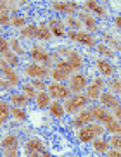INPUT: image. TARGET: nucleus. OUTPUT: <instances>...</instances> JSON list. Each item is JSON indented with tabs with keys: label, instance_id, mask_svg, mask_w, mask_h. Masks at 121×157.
Segmentation results:
<instances>
[{
	"label": "nucleus",
	"instance_id": "nucleus-36",
	"mask_svg": "<svg viewBox=\"0 0 121 157\" xmlns=\"http://www.w3.org/2000/svg\"><path fill=\"white\" fill-rule=\"evenodd\" d=\"M0 52H4V54L9 52V43L5 42V38H2V36H0Z\"/></svg>",
	"mask_w": 121,
	"mask_h": 157
},
{
	"label": "nucleus",
	"instance_id": "nucleus-25",
	"mask_svg": "<svg viewBox=\"0 0 121 157\" xmlns=\"http://www.w3.org/2000/svg\"><path fill=\"white\" fill-rule=\"evenodd\" d=\"M56 67H57L59 71H62L64 74H68V76H69V74L73 73V66H71L69 62H68V60H60V62H57Z\"/></svg>",
	"mask_w": 121,
	"mask_h": 157
},
{
	"label": "nucleus",
	"instance_id": "nucleus-18",
	"mask_svg": "<svg viewBox=\"0 0 121 157\" xmlns=\"http://www.w3.org/2000/svg\"><path fill=\"white\" fill-rule=\"evenodd\" d=\"M37 38H40V40H49V38L52 36L50 29L47 28V24H38L37 26V35H35Z\"/></svg>",
	"mask_w": 121,
	"mask_h": 157
},
{
	"label": "nucleus",
	"instance_id": "nucleus-45",
	"mask_svg": "<svg viewBox=\"0 0 121 157\" xmlns=\"http://www.w3.org/2000/svg\"><path fill=\"white\" fill-rule=\"evenodd\" d=\"M0 12H7V4L5 2H0Z\"/></svg>",
	"mask_w": 121,
	"mask_h": 157
},
{
	"label": "nucleus",
	"instance_id": "nucleus-35",
	"mask_svg": "<svg viewBox=\"0 0 121 157\" xmlns=\"http://www.w3.org/2000/svg\"><path fill=\"white\" fill-rule=\"evenodd\" d=\"M9 45L12 47V50H14L16 54H23V48H21V45H19V42L16 40V38H12V40H10Z\"/></svg>",
	"mask_w": 121,
	"mask_h": 157
},
{
	"label": "nucleus",
	"instance_id": "nucleus-40",
	"mask_svg": "<svg viewBox=\"0 0 121 157\" xmlns=\"http://www.w3.org/2000/svg\"><path fill=\"white\" fill-rule=\"evenodd\" d=\"M4 157H18V148H14V150H4Z\"/></svg>",
	"mask_w": 121,
	"mask_h": 157
},
{
	"label": "nucleus",
	"instance_id": "nucleus-6",
	"mask_svg": "<svg viewBox=\"0 0 121 157\" xmlns=\"http://www.w3.org/2000/svg\"><path fill=\"white\" fill-rule=\"evenodd\" d=\"M100 88H102V79L99 78L88 86V90H87V98H90V100H99L100 98Z\"/></svg>",
	"mask_w": 121,
	"mask_h": 157
},
{
	"label": "nucleus",
	"instance_id": "nucleus-48",
	"mask_svg": "<svg viewBox=\"0 0 121 157\" xmlns=\"http://www.w3.org/2000/svg\"><path fill=\"white\" fill-rule=\"evenodd\" d=\"M42 157H52V155H50V154H47V152H45V154H43Z\"/></svg>",
	"mask_w": 121,
	"mask_h": 157
},
{
	"label": "nucleus",
	"instance_id": "nucleus-11",
	"mask_svg": "<svg viewBox=\"0 0 121 157\" xmlns=\"http://www.w3.org/2000/svg\"><path fill=\"white\" fill-rule=\"evenodd\" d=\"M31 59L33 60H40V62H45V64L50 62V56L43 50L42 47H35V48H33L31 50Z\"/></svg>",
	"mask_w": 121,
	"mask_h": 157
},
{
	"label": "nucleus",
	"instance_id": "nucleus-17",
	"mask_svg": "<svg viewBox=\"0 0 121 157\" xmlns=\"http://www.w3.org/2000/svg\"><path fill=\"white\" fill-rule=\"evenodd\" d=\"M2 148L4 150H14V148H18V138L16 136H5L4 140H2Z\"/></svg>",
	"mask_w": 121,
	"mask_h": 157
},
{
	"label": "nucleus",
	"instance_id": "nucleus-43",
	"mask_svg": "<svg viewBox=\"0 0 121 157\" xmlns=\"http://www.w3.org/2000/svg\"><path fill=\"white\" fill-rule=\"evenodd\" d=\"M114 116H116V121L121 123V105H116L114 107Z\"/></svg>",
	"mask_w": 121,
	"mask_h": 157
},
{
	"label": "nucleus",
	"instance_id": "nucleus-2",
	"mask_svg": "<svg viewBox=\"0 0 121 157\" xmlns=\"http://www.w3.org/2000/svg\"><path fill=\"white\" fill-rule=\"evenodd\" d=\"M87 95H76V97L69 98V100L66 102V107L64 111H68L69 114H75V112H78L80 109H83L85 105H87Z\"/></svg>",
	"mask_w": 121,
	"mask_h": 157
},
{
	"label": "nucleus",
	"instance_id": "nucleus-46",
	"mask_svg": "<svg viewBox=\"0 0 121 157\" xmlns=\"http://www.w3.org/2000/svg\"><path fill=\"white\" fill-rule=\"evenodd\" d=\"M107 157H118V150H111V152H106Z\"/></svg>",
	"mask_w": 121,
	"mask_h": 157
},
{
	"label": "nucleus",
	"instance_id": "nucleus-27",
	"mask_svg": "<svg viewBox=\"0 0 121 157\" xmlns=\"http://www.w3.org/2000/svg\"><path fill=\"white\" fill-rule=\"evenodd\" d=\"M85 7H87V9H90V10H93L97 16H104V14H106L102 7H99L97 2H92V0H90V2H85Z\"/></svg>",
	"mask_w": 121,
	"mask_h": 157
},
{
	"label": "nucleus",
	"instance_id": "nucleus-5",
	"mask_svg": "<svg viewBox=\"0 0 121 157\" xmlns=\"http://www.w3.org/2000/svg\"><path fill=\"white\" fill-rule=\"evenodd\" d=\"M69 38L71 40H75V42L78 43H83V45H88V47H93L95 45V42H93V38L90 36L88 33H81V31H71L69 33Z\"/></svg>",
	"mask_w": 121,
	"mask_h": 157
},
{
	"label": "nucleus",
	"instance_id": "nucleus-30",
	"mask_svg": "<svg viewBox=\"0 0 121 157\" xmlns=\"http://www.w3.org/2000/svg\"><path fill=\"white\" fill-rule=\"evenodd\" d=\"M50 76H52V78H54V79H56L57 83H60L62 79H66V78H68V74H64V73H62V71H59V69H57V67H54V69H52Z\"/></svg>",
	"mask_w": 121,
	"mask_h": 157
},
{
	"label": "nucleus",
	"instance_id": "nucleus-9",
	"mask_svg": "<svg viewBox=\"0 0 121 157\" xmlns=\"http://www.w3.org/2000/svg\"><path fill=\"white\" fill-rule=\"evenodd\" d=\"M52 7L56 10H60V12H75L78 9V4L75 2H52Z\"/></svg>",
	"mask_w": 121,
	"mask_h": 157
},
{
	"label": "nucleus",
	"instance_id": "nucleus-8",
	"mask_svg": "<svg viewBox=\"0 0 121 157\" xmlns=\"http://www.w3.org/2000/svg\"><path fill=\"white\" fill-rule=\"evenodd\" d=\"M83 88H87V76L85 74H75L71 78V90L73 92H81Z\"/></svg>",
	"mask_w": 121,
	"mask_h": 157
},
{
	"label": "nucleus",
	"instance_id": "nucleus-49",
	"mask_svg": "<svg viewBox=\"0 0 121 157\" xmlns=\"http://www.w3.org/2000/svg\"><path fill=\"white\" fill-rule=\"evenodd\" d=\"M118 157H121V152H119V150H118Z\"/></svg>",
	"mask_w": 121,
	"mask_h": 157
},
{
	"label": "nucleus",
	"instance_id": "nucleus-47",
	"mask_svg": "<svg viewBox=\"0 0 121 157\" xmlns=\"http://www.w3.org/2000/svg\"><path fill=\"white\" fill-rule=\"evenodd\" d=\"M114 23H116L118 26L121 28V16H116V17H114Z\"/></svg>",
	"mask_w": 121,
	"mask_h": 157
},
{
	"label": "nucleus",
	"instance_id": "nucleus-23",
	"mask_svg": "<svg viewBox=\"0 0 121 157\" xmlns=\"http://www.w3.org/2000/svg\"><path fill=\"white\" fill-rule=\"evenodd\" d=\"M9 114H10L9 104L4 100H0V123H5V119L9 117Z\"/></svg>",
	"mask_w": 121,
	"mask_h": 157
},
{
	"label": "nucleus",
	"instance_id": "nucleus-42",
	"mask_svg": "<svg viewBox=\"0 0 121 157\" xmlns=\"http://www.w3.org/2000/svg\"><path fill=\"white\" fill-rule=\"evenodd\" d=\"M9 23V16L7 12H0V24H7Z\"/></svg>",
	"mask_w": 121,
	"mask_h": 157
},
{
	"label": "nucleus",
	"instance_id": "nucleus-31",
	"mask_svg": "<svg viewBox=\"0 0 121 157\" xmlns=\"http://www.w3.org/2000/svg\"><path fill=\"white\" fill-rule=\"evenodd\" d=\"M23 92H24V97H26V98L37 97V93H35V88H33L31 85H23Z\"/></svg>",
	"mask_w": 121,
	"mask_h": 157
},
{
	"label": "nucleus",
	"instance_id": "nucleus-21",
	"mask_svg": "<svg viewBox=\"0 0 121 157\" xmlns=\"http://www.w3.org/2000/svg\"><path fill=\"white\" fill-rule=\"evenodd\" d=\"M68 56H69V62L71 66H73V69H76V67H80V66L83 64V60H81V57L76 54V52H73V50H68Z\"/></svg>",
	"mask_w": 121,
	"mask_h": 157
},
{
	"label": "nucleus",
	"instance_id": "nucleus-33",
	"mask_svg": "<svg viewBox=\"0 0 121 157\" xmlns=\"http://www.w3.org/2000/svg\"><path fill=\"white\" fill-rule=\"evenodd\" d=\"M10 112H12V116H14L16 119H21V121L26 119V114H24V111H23V109H19V107H14Z\"/></svg>",
	"mask_w": 121,
	"mask_h": 157
},
{
	"label": "nucleus",
	"instance_id": "nucleus-10",
	"mask_svg": "<svg viewBox=\"0 0 121 157\" xmlns=\"http://www.w3.org/2000/svg\"><path fill=\"white\" fill-rule=\"evenodd\" d=\"M0 67H2V71H4V74L9 78V85H18L19 83V78L18 74L14 73V71L10 69V66L5 62V60H0Z\"/></svg>",
	"mask_w": 121,
	"mask_h": 157
},
{
	"label": "nucleus",
	"instance_id": "nucleus-39",
	"mask_svg": "<svg viewBox=\"0 0 121 157\" xmlns=\"http://www.w3.org/2000/svg\"><path fill=\"white\" fill-rule=\"evenodd\" d=\"M12 24H14V26H24V17H14L12 19Z\"/></svg>",
	"mask_w": 121,
	"mask_h": 157
},
{
	"label": "nucleus",
	"instance_id": "nucleus-12",
	"mask_svg": "<svg viewBox=\"0 0 121 157\" xmlns=\"http://www.w3.org/2000/svg\"><path fill=\"white\" fill-rule=\"evenodd\" d=\"M26 73L31 76V78H45L47 76V69L42 67V66H37V64H29L26 67Z\"/></svg>",
	"mask_w": 121,
	"mask_h": 157
},
{
	"label": "nucleus",
	"instance_id": "nucleus-16",
	"mask_svg": "<svg viewBox=\"0 0 121 157\" xmlns=\"http://www.w3.org/2000/svg\"><path fill=\"white\" fill-rule=\"evenodd\" d=\"M35 100H37V105L40 107V109H43V107L50 105V95L43 90V92H38L37 97H35Z\"/></svg>",
	"mask_w": 121,
	"mask_h": 157
},
{
	"label": "nucleus",
	"instance_id": "nucleus-26",
	"mask_svg": "<svg viewBox=\"0 0 121 157\" xmlns=\"http://www.w3.org/2000/svg\"><path fill=\"white\" fill-rule=\"evenodd\" d=\"M93 147H95V150H97V152H107L109 143H107L104 138H95V140H93Z\"/></svg>",
	"mask_w": 121,
	"mask_h": 157
},
{
	"label": "nucleus",
	"instance_id": "nucleus-32",
	"mask_svg": "<svg viewBox=\"0 0 121 157\" xmlns=\"http://www.w3.org/2000/svg\"><path fill=\"white\" fill-rule=\"evenodd\" d=\"M109 145L114 147V150H121V136H116V135H112V138L109 140Z\"/></svg>",
	"mask_w": 121,
	"mask_h": 157
},
{
	"label": "nucleus",
	"instance_id": "nucleus-14",
	"mask_svg": "<svg viewBox=\"0 0 121 157\" xmlns=\"http://www.w3.org/2000/svg\"><path fill=\"white\" fill-rule=\"evenodd\" d=\"M49 29H50V33L54 35V36H64V28H62V23L60 21H57V19H50L49 21Z\"/></svg>",
	"mask_w": 121,
	"mask_h": 157
},
{
	"label": "nucleus",
	"instance_id": "nucleus-22",
	"mask_svg": "<svg viewBox=\"0 0 121 157\" xmlns=\"http://www.w3.org/2000/svg\"><path fill=\"white\" fill-rule=\"evenodd\" d=\"M106 129L107 131H111L112 135H119L121 133V124L116 121V117H112L109 123H106Z\"/></svg>",
	"mask_w": 121,
	"mask_h": 157
},
{
	"label": "nucleus",
	"instance_id": "nucleus-28",
	"mask_svg": "<svg viewBox=\"0 0 121 157\" xmlns=\"http://www.w3.org/2000/svg\"><path fill=\"white\" fill-rule=\"evenodd\" d=\"M35 35H37V26H35V24H28V26H24V28L21 29V36H24V38L35 36Z\"/></svg>",
	"mask_w": 121,
	"mask_h": 157
},
{
	"label": "nucleus",
	"instance_id": "nucleus-7",
	"mask_svg": "<svg viewBox=\"0 0 121 157\" xmlns=\"http://www.w3.org/2000/svg\"><path fill=\"white\" fill-rule=\"evenodd\" d=\"M90 112H92V117H95L97 121H100V123H109V121L114 117V116H111L109 112L106 111V109H102V107H92L90 109Z\"/></svg>",
	"mask_w": 121,
	"mask_h": 157
},
{
	"label": "nucleus",
	"instance_id": "nucleus-29",
	"mask_svg": "<svg viewBox=\"0 0 121 157\" xmlns=\"http://www.w3.org/2000/svg\"><path fill=\"white\" fill-rule=\"evenodd\" d=\"M80 19H83V23L88 26L90 31H93V29L97 28V24H95V21H93L92 16H87V14H80Z\"/></svg>",
	"mask_w": 121,
	"mask_h": 157
},
{
	"label": "nucleus",
	"instance_id": "nucleus-4",
	"mask_svg": "<svg viewBox=\"0 0 121 157\" xmlns=\"http://www.w3.org/2000/svg\"><path fill=\"white\" fill-rule=\"evenodd\" d=\"M26 148H28L29 157H40V155L45 154V145H43L40 140H29Z\"/></svg>",
	"mask_w": 121,
	"mask_h": 157
},
{
	"label": "nucleus",
	"instance_id": "nucleus-38",
	"mask_svg": "<svg viewBox=\"0 0 121 157\" xmlns=\"http://www.w3.org/2000/svg\"><path fill=\"white\" fill-rule=\"evenodd\" d=\"M5 57L9 59V62H7L9 66H16V64H18V59H16V57L12 56V54H9V52H7V54H5Z\"/></svg>",
	"mask_w": 121,
	"mask_h": 157
},
{
	"label": "nucleus",
	"instance_id": "nucleus-41",
	"mask_svg": "<svg viewBox=\"0 0 121 157\" xmlns=\"http://www.w3.org/2000/svg\"><path fill=\"white\" fill-rule=\"evenodd\" d=\"M111 88H112L116 93H119V92H121V83L116 79V81H112V83H111Z\"/></svg>",
	"mask_w": 121,
	"mask_h": 157
},
{
	"label": "nucleus",
	"instance_id": "nucleus-44",
	"mask_svg": "<svg viewBox=\"0 0 121 157\" xmlns=\"http://www.w3.org/2000/svg\"><path fill=\"white\" fill-rule=\"evenodd\" d=\"M68 23H69V26H73V28H80V23L76 19H68Z\"/></svg>",
	"mask_w": 121,
	"mask_h": 157
},
{
	"label": "nucleus",
	"instance_id": "nucleus-3",
	"mask_svg": "<svg viewBox=\"0 0 121 157\" xmlns=\"http://www.w3.org/2000/svg\"><path fill=\"white\" fill-rule=\"evenodd\" d=\"M47 90H49V95H50L52 98H68L69 97V88H66L62 83H57V81H54V83H50L49 86H47Z\"/></svg>",
	"mask_w": 121,
	"mask_h": 157
},
{
	"label": "nucleus",
	"instance_id": "nucleus-20",
	"mask_svg": "<svg viewBox=\"0 0 121 157\" xmlns=\"http://www.w3.org/2000/svg\"><path fill=\"white\" fill-rule=\"evenodd\" d=\"M97 66H99V69H100V73L106 74V76H112V74H114V67H112L107 60H99Z\"/></svg>",
	"mask_w": 121,
	"mask_h": 157
},
{
	"label": "nucleus",
	"instance_id": "nucleus-1",
	"mask_svg": "<svg viewBox=\"0 0 121 157\" xmlns=\"http://www.w3.org/2000/svg\"><path fill=\"white\" fill-rule=\"evenodd\" d=\"M106 131L102 124L99 123H88V124L81 126V129L78 131V138L80 142H92L95 138H100V135Z\"/></svg>",
	"mask_w": 121,
	"mask_h": 157
},
{
	"label": "nucleus",
	"instance_id": "nucleus-34",
	"mask_svg": "<svg viewBox=\"0 0 121 157\" xmlns=\"http://www.w3.org/2000/svg\"><path fill=\"white\" fill-rule=\"evenodd\" d=\"M97 48H99V52H100L102 56H107V57H112V56H114V52H112L111 48H107V45H99Z\"/></svg>",
	"mask_w": 121,
	"mask_h": 157
},
{
	"label": "nucleus",
	"instance_id": "nucleus-24",
	"mask_svg": "<svg viewBox=\"0 0 121 157\" xmlns=\"http://www.w3.org/2000/svg\"><path fill=\"white\" fill-rule=\"evenodd\" d=\"M10 102H12L16 107H24L26 104H28V98L24 97V95H18V93H14V95L10 97Z\"/></svg>",
	"mask_w": 121,
	"mask_h": 157
},
{
	"label": "nucleus",
	"instance_id": "nucleus-19",
	"mask_svg": "<svg viewBox=\"0 0 121 157\" xmlns=\"http://www.w3.org/2000/svg\"><path fill=\"white\" fill-rule=\"evenodd\" d=\"M49 109H50V114L54 116V117H62L64 116V107L60 105V102H52L50 105H49Z\"/></svg>",
	"mask_w": 121,
	"mask_h": 157
},
{
	"label": "nucleus",
	"instance_id": "nucleus-15",
	"mask_svg": "<svg viewBox=\"0 0 121 157\" xmlns=\"http://www.w3.org/2000/svg\"><path fill=\"white\" fill-rule=\"evenodd\" d=\"M100 102H102V105H106V107H116V105H119L118 100H116V97H114L112 93H109V92L100 93Z\"/></svg>",
	"mask_w": 121,
	"mask_h": 157
},
{
	"label": "nucleus",
	"instance_id": "nucleus-13",
	"mask_svg": "<svg viewBox=\"0 0 121 157\" xmlns=\"http://www.w3.org/2000/svg\"><path fill=\"white\" fill-rule=\"evenodd\" d=\"M90 119H92V112H90V111H81V112H80V114L75 117V121H73V124H75V126H78V128H81V126L88 124V123H90Z\"/></svg>",
	"mask_w": 121,
	"mask_h": 157
},
{
	"label": "nucleus",
	"instance_id": "nucleus-37",
	"mask_svg": "<svg viewBox=\"0 0 121 157\" xmlns=\"http://www.w3.org/2000/svg\"><path fill=\"white\" fill-rule=\"evenodd\" d=\"M33 88H40V92H43V88H47V85L43 83V81H40V79H33Z\"/></svg>",
	"mask_w": 121,
	"mask_h": 157
}]
</instances>
